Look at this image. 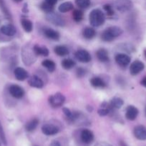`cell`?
Wrapping results in <instances>:
<instances>
[{"instance_id":"cell-43","label":"cell","mask_w":146,"mask_h":146,"mask_svg":"<svg viewBox=\"0 0 146 146\" xmlns=\"http://www.w3.org/2000/svg\"><path fill=\"white\" fill-rule=\"evenodd\" d=\"M144 53H145V56H146V50L144 51Z\"/></svg>"},{"instance_id":"cell-27","label":"cell","mask_w":146,"mask_h":146,"mask_svg":"<svg viewBox=\"0 0 146 146\" xmlns=\"http://www.w3.org/2000/svg\"><path fill=\"white\" fill-rule=\"evenodd\" d=\"M21 24L26 32L29 33L32 31L33 24H32V22H31L29 19H24V18L21 19Z\"/></svg>"},{"instance_id":"cell-35","label":"cell","mask_w":146,"mask_h":146,"mask_svg":"<svg viewBox=\"0 0 146 146\" xmlns=\"http://www.w3.org/2000/svg\"><path fill=\"white\" fill-rule=\"evenodd\" d=\"M103 8H104V11H105L106 13L107 14V15L110 16V17H111V16H113V14H114V10H113L112 6L110 5V4H105V5L103 7Z\"/></svg>"},{"instance_id":"cell-11","label":"cell","mask_w":146,"mask_h":146,"mask_svg":"<svg viewBox=\"0 0 146 146\" xmlns=\"http://www.w3.org/2000/svg\"><path fill=\"white\" fill-rule=\"evenodd\" d=\"M130 57L125 54H118L115 56V61L120 66H127L130 63Z\"/></svg>"},{"instance_id":"cell-16","label":"cell","mask_w":146,"mask_h":146,"mask_svg":"<svg viewBox=\"0 0 146 146\" xmlns=\"http://www.w3.org/2000/svg\"><path fill=\"white\" fill-rule=\"evenodd\" d=\"M14 74L17 80L20 81H24V80L28 78V73H27V71L24 68H21V67L16 68L14 71Z\"/></svg>"},{"instance_id":"cell-22","label":"cell","mask_w":146,"mask_h":146,"mask_svg":"<svg viewBox=\"0 0 146 146\" xmlns=\"http://www.w3.org/2000/svg\"><path fill=\"white\" fill-rule=\"evenodd\" d=\"M82 35L86 39H92L96 36V31L92 27H87L83 30Z\"/></svg>"},{"instance_id":"cell-40","label":"cell","mask_w":146,"mask_h":146,"mask_svg":"<svg viewBox=\"0 0 146 146\" xmlns=\"http://www.w3.org/2000/svg\"><path fill=\"white\" fill-rule=\"evenodd\" d=\"M44 1H46V2L49 3V4H52V5L54 6V4H57V0H44Z\"/></svg>"},{"instance_id":"cell-14","label":"cell","mask_w":146,"mask_h":146,"mask_svg":"<svg viewBox=\"0 0 146 146\" xmlns=\"http://www.w3.org/2000/svg\"><path fill=\"white\" fill-rule=\"evenodd\" d=\"M80 138H81L82 141L83 143L89 144L92 142L93 140H94V135L91 131L84 129L82 131L81 134H80Z\"/></svg>"},{"instance_id":"cell-8","label":"cell","mask_w":146,"mask_h":146,"mask_svg":"<svg viewBox=\"0 0 146 146\" xmlns=\"http://www.w3.org/2000/svg\"><path fill=\"white\" fill-rule=\"evenodd\" d=\"M76 58L82 63H88L91 61V55L86 50H79L74 54Z\"/></svg>"},{"instance_id":"cell-12","label":"cell","mask_w":146,"mask_h":146,"mask_svg":"<svg viewBox=\"0 0 146 146\" xmlns=\"http://www.w3.org/2000/svg\"><path fill=\"white\" fill-rule=\"evenodd\" d=\"M134 135L137 139L146 141V128L143 125H137L134 128Z\"/></svg>"},{"instance_id":"cell-44","label":"cell","mask_w":146,"mask_h":146,"mask_svg":"<svg viewBox=\"0 0 146 146\" xmlns=\"http://www.w3.org/2000/svg\"><path fill=\"white\" fill-rule=\"evenodd\" d=\"M0 146H1V141H0Z\"/></svg>"},{"instance_id":"cell-45","label":"cell","mask_w":146,"mask_h":146,"mask_svg":"<svg viewBox=\"0 0 146 146\" xmlns=\"http://www.w3.org/2000/svg\"><path fill=\"white\" fill-rule=\"evenodd\" d=\"M145 113H146V108H145Z\"/></svg>"},{"instance_id":"cell-9","label":"cell","mask_w":146,"mask_h":146,"mask_svg":"<svg viewBox=\"0 0 146 146\" xmlns=\"http://www.w3.org/2000/svg\"><path fill=\"white\" fill-rule=\"evenodd\" d=\"M145 68V65L142 61H135L134 62H133L130 65V74L133 76H135L137 74H138L139 73L141 72Z\"/></svg>"},{"instance_id":"cell-7","label":"cell","mask_w":146,"mask_h":146,"mask_svg":"<svg viewBox=\"0 0 146 146\" xmlns=\"http://www.w3.org/2000/svg\"><path fill=\"white\" fill-rule=\"evenodd\" d=\"M42 131L46 135H54L58 133L60 128L53 124H44L42 127Z\"/></svg>"},{"instance_id":"cell-38","label":"cell","mask_w":146,"mask_h":146,"mask_svg":"<svg viewBox=\"0 0 146 146\" xmlns=\"http://www.w3.org/2000/svg\"><path fill=\"white\" fill-rule=\"evenodd\" d=\"M94 146H113L111 144L108 143L107 142H104V141H100V142L97 143Z\"/></svg>"},{"instance_id":"cell-20","label":"cell","mask_w":146,"mask_h":146,"mask_svg":"<svg viewBox=\"0 0 146 146\" xmlns=\"http://www.w3.org/2000/svg\"><path fill=\"white\" fill-rule=\"evenodd\" d=\"M90 84L94 88H104L106 86V84L100 77H93L90 79Z\"/></svg>"},{"instance_id":"cell-30","label":"cell","mask_w":146,"mask_h":146,"mask_svg":"<svg viewBox=\"0 0 146 146\" xmlns=\"http://www.w3.org/2000/svg\"><path fill=\"white\" fill-rule=\"evenodd\" d=\"M0 9H1V10L2 11L3 14L5 16L6 18L8 19L9 20H11V14H10L8 8H7V5H6L4 0H0Z\"/></svg>"},{"instance_id":"cell-34","label":"cell","mask_w":146,"mask_h":146,"mask_svg":"<svg viewBox=\"0 0 146 146\" xmlns=\"http://www.w3.org/2000/svg\"><path fill=\"white\" fill-rule=\"evenodd\" d=\"M0 141H1L5 145H7V138H6L5 133H4V129H3V127L1 122H0Z\"/></svg>"},{"instance_id":"cell-17","label":"cell","mask_w":146,"mask_h":146,"mask_svg":"<svg viewBox=\"0 0 146 146\" xmlns=\"http://www.w3.org/2000/svg\"><path fill=\"white\" fill-rule=\"evenodd\" d=\"M44 34L47 38L50 39L54 40V41H58L60 39V35L57 31L52 29L47 28L44 30Z\"/></svg>"},{"instance_id":"cell-23","label":"cell","mask_w":146,"mask_h":146,"mask_svg":"<svg viewBox=\"0 0 146 146\" xmlns=\"http://www.w3.org/2000/svg\"><path fill=\"white\" fill-rule=\"evenodd\" d=\"M54 51L57 55L60 56H64L69 54V49L65 46H57L54 47Z\"/></svg>"},{"instance_id":"cell-19","label":"cell","mask_w":146,"mask_h":146,"mask_svg":"<svg viewBox=\"0 0 146 146\" xmlns=\"http://www.w3.org/2000/svg\"><path fill=\"white\" fill-rule=\"evenodd\" d=\"M33 49H34L36 55L37 56L42 55L43 56H47L50 54L48 48L45 46H40L38 45H34V47H33Z\"/></svg>"},{"instance_id":"cell-6","label":"cell","mask_w":146,"mask_h":146,"mask_svg":"<svg viewBox=\"0 0 146 146\" xmlns=\"http://www.w3.org/2000/svg\"><path fill=\"white\" fill-rule=\"evenodd\" d=\"M133 7V4L130 0H117L115 2V7L118 11L121 12H125L130 9Z\"/></svg>"},{"instance_id":"cell-10","label":"cell","mask_w":146,"mask_h":146,"mask_svg":"<svg viewBox=\"0 0 146 146\" xmlns=\"http://www.w3.org/2000/svg\"><path fill=\"white\" fill-rule=\"evenodd\" d=\"M0 32L4 34V35L7 36H12L16 34L17 29H16L15 27L13 24H8L1 27V28H0Z\"/></svg>"},{"instance_id":"cell-24","label":"cell","mask_w":146,"mask_h":146,"mask_svg":"<svg viewBox=\"0 0 146 146\" xmlns=\"http://www.w3.org/2000/svg\"><path fill=\"white\" fill-rule=\"evenodd\" d=\"M39 124V120L37 118H33L31 121L27 123L25 125V129L26 131L28 132H32L34 130L37 128V125Z\"/></svg>"},{"instance_id":"cell-33","label":"cell","mask_w":146,"mask_h":146,"mask_svg":"<svg viewBox=\"0 0 146 146\" xmlns=\"http://www.w3.org/2000/svg\"><path fill=\"white\" fill-rule=\"evenodd\" d=\"M75 3L80 8L86 9L90 7L91 1L90 0H75Z\"/></svg>"},{"instance_id":"cell-31","label":"cell","mask_w":146,"mask_h":146,"mask_svg":"<svg viewBox=\"0 0 146 146\" xmlns=\"http://www.w3.org/2000/svg\"><path fill=\"white\" fill-rule=\"evenodd\" d=\"M84 13L80 9H75L72 12V18L76 22H80L82 20Z\"/></svg>"},{"instance_id":"cell-37","label":"cell","mask_w":146,"mask_h":146,"mask_svg":"<svg viewBox=\"0 0 146 146\" xmlns=\"http://www.w3.org/2000/svg\"><path fill=\"white\" fill-rule=\"evenodd\" d=\"M62 111L64 114L65 115V116L67 117V118H68V119L70 120V118H71L72 115V112L67 108H63Z\"/></svg>"},{"instance_id":"cell-39","label":"cell","mask_w":146,"mask_h":146,"mask_svg":"<svg viewBox=\"0 0 146 146\" xmlns=\"http://www.w3.org/2000/svg\"><path fill=\"white\" fill-rule=\"evenodd\" d=\"M50 146H61V144L59 141H52V143H50Z\"/></svg>"},{"instance_id":"cell-1","label":"cell","mask_w":146,"mask_h":146,"mask_svg":"<svg viewBox=\"0 0 146 146\" xmlns=\"http://www.w3.org/2000/svg\"><path fill=\"white\" fill-rule=\"evenodd\" d=\"M90 23L92 27H99L103 25L105 21V16L100 9H93L89 16Z\"/></svg>"},{"instance_id":"cell-15","label":"cell","mask_w":146,"mask_h":146,"mask_svg":"<svg viewBox=\"0 0 146 146\" xmlns=\"http://www.w3.org/2000/svg\"><path fill=\"white\" fill-rule=\"evenodd\" d=\"M28 83L30 86L37 88H41L44 86V84L42 80L37 76H31L28 79Z\"/></svg>"},{"instance_id":"cell-25","label":"cell","mask_w":146,"mask_h":146,"mask_svg":"<svg viewBox=\"0 0 146 146\" xmlns=\"http://www.w3.org/2000/svg\"><path fill=\"white\" fill-rule=\"evenodd\" d=\"M73 8H74V7H73L72 3L70 2V1H66V2L62 3L59 6L58 10L62 13H66L72 10Z\"/></svg>"},{"instance_id":"cell-18","label":"cell","mask_w":146,"mask_h":146,"mask_svg":"<svg viewBox=\"0 0 146 146\" xmlns=\"http://www.w3.org/2000/svg\"><path fill=\"white\" fill-rule=\"evenodd\" d=\"M96 56L98 60L101 62H107L109 61V54L108 52L104 48H100L96 52Z\"/></svg>"},{"instance_id":"cell-42","label":"cell","mask_w":146,"mask_h":146,"mask_svg":"<svg viewBox=\"0 0 146 146\" xmlns=\"http://www.w3.org/2000/svg\"><path fill=\"white\" fill-rule=\"evenodd\" d=\"M13 1H16V2H20V1H21L22 0H13Z\"/></svg>"},{"instance_id":"cell-26","label":"cell","mask_w":146,"mask_h":146,"mask_svg":"<svg viewBox=\"0 0 146 146\" xmlns=\"http://www.w3.org/2000/svg\"><path fill=\"white\" fill-rule=\"evenodd\" d=\"M124 104V101L122 98H118V97H115L110 101V106L112 108H114V109H119V108H121L122 106Z\"/></svg>"},{"instance_id":"cell-2","label":"cell","mask_w":146,"mask_h":146,"mask_svg":"<svg viewBox=\"0 0 146 146\" xmlns=\"http://www.w3.org/2000/svg\"><path fill=\"white\" fill-rule=\"evenodd\" d=\"M123 31L118 27H110L106 29L101 34V39L104 41H112L120 36L123 34Z\"/></svg>"},{"instance_id":"cell-3","label":"cell","mask_w":146,"mask_h":146,"mask_svg":"<svg viewBox=\"0 0 146 146\" xmlns=\"http://www.w3.org/2000/svg\"><path fill=\"white\" fill-rule=\"evenodd\" d=\"M64 101H65V97L60 93H56L49 97V103L52 108L61 107L64 104Z\"/></svg>"},{"instance_id":"cell-21","label":"cell","mask_w":146,"mask_h":146,"mask_svg":"<svg viewBox=\"0 0 146 146\" xmlns=\"http://www.w3.org/2000/svg\"><path fill=\"white\" fill-rule=\"evenodd\" d=\"M111 108H112L110 104H108L106 102H104L101 105V107H100V109L97 111V113L100 116H105V115H108L110 113Z\"/></svg>"},{"instance_id":"cell-5","label":"cell","mask_w":146,"mask_h":146,"mask_svg":"<svg viewBox=\"0 0 146 146\" xmlns=\"http://www.w3.org/2000/svg\"><path fill=\"white\" fill-rule=\"evenodd\" d=\"M9 94L12 97L15 98H21L24 96V91L21 86L16 84H13L9 88Z\"/></svg>"},{"instance_id":"cell-36","label":"cell","mask_w":146,"mask_h":146,"mask_svg":"<svg viewBox=\"0 0 146 146\" xmlns=\"http://www.w3.org/2000/svg\"><path fill=\"white\" fill-rule=\"evenodd\" d=\"M76 74H77V77L81 78V77H83L84 75H85V70H84L83 68H82V67H80V68H78L77 69Z\"/></svg>"},{"instance_id":"cell-28","label":"cell","mask_w":146,"mask_h":146,"mask_svg":"<svg viewBox=\"0 0 146 146\" xmlns=\"http://www.w3.org/2000/svg\"><path fill=\"white\" fill-rule=\"evenodd\" d=\"M42 65L45 68H47V71H50V72H53L54 71L56 68V64L53 61L50 59H46L42 62Z\"/></svg>"},{"instance_id":"cell-32","label":"cell","mask_w":146,"mask_h":146,"mask_svg":"<svg viewBox=\"0 0 146 146\" xmlns=\"http://www.w3.org/2000/svg\"><path fill=\"white\" fill-rule=\"evenodd\" d=\"M40 8H41V9L43 11H44V12H46L47 14V13L52 12L53 10H54V6L46 2V1H44L40 5Z\"/></svg>"},{"instance_id":"cell-4","label":"cell","mask_w":146,"mask_h":146,"mask_svg":"<svg viewBox=\"0 0 146 146\" xmlns=\"http://www.w3.org/2000/svg\"><path fill=\"white\" fill-rule=\"evenodd\" d=\"M46 19L50 22L52 23L54 25L60 26V27H62V26L64 25V21L63 20V19L60 15L55 14L53 11L52 12L47 13V16H46Z\"/></svg>"},{"instance_id":"cell-29","label":"cell","mask_w":146,"mask_h":146,"mask_svg":"<svg viewBox=\"0 0 146 146\" xmlns=\"http://www.w3.org/2000/svg\"><path fill=\"white\" fill-rule=\"evenodd\" d=\"M75 62L71 58H65L62 61L61 65L64 69L70 70L72 68L75 66Z\"/></svg>"},{"instance_id":"cell-13","label":"cell","mask_w":146,"mask_h":146,"mask_svg":"<svg viewBox=\"0 0 146 146\" xmlns=\"http://www.w3.org/2000/svg\"><path fill=\"white\" fill-rule=\"evenodd\" d=\"M139 111L136 107L134 106H129L126 108L125 117L129 121H134L138 115Z\"/></svg>"},{"instance_id":"cell-41","label":"cell","mask_w":146,"mask_h":146,"mask_svg":"<svg viewBox=\"0 0 146 146\" xmlns=\"http://www.w3.org/2000/svg\"><path fill=\"white\" fill-rule=\"evenodd\" d=\"M140 84H141V85L145 87L146 88V76L144 77V78L142 79V81H140Z\"/></svg>"}]
</instances>
